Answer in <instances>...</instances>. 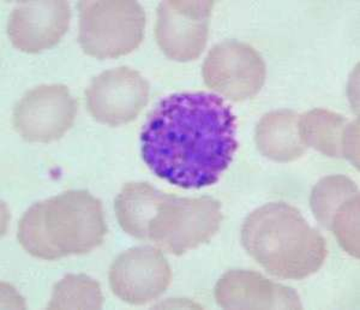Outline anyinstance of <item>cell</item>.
Returning <instances> with one entry per match:
<instances>
[{
	"label": "cell",
	"mask_w": 360,
	"mask_h": 310,
	"mask_svg": "<svg viewBox=\"0 0 360 310\" xmlns=\"http://www.w3.org/2000/svg\"><path fill=\"white\" fill-rule=\"evenodd\" d=\"M144 163L184 189L217 183L238 149L237 119L219 95L176 93L160 102L141 134Z\"/></svg>",
	"instance_id": "cell-1"
},
{
	"label": "cell",
	"mask_w": 360,
	"mask_h": 310,
	"mask_svg": "<svg viewBox=\"0 0 360 310\" xmlns=\"http://www.w3.org/2000/svg\"><path fill=\"white\" fill-rule=\"evenodd\" d=\"M106 233L100 200L86 190H69L33 204L22 216L17 237L32 256L53 261L89 253Z\"/></svg>",
	"instance_id": "cell-2"
},
{
	"label": "cell",
	"mask_w": 360,
	"mask_h": 310,
	"mask_svg": "<svg viewBox=\"0 0 360 310\" xmlns=\"http://www.w3.org/2000/svg\"><path fill=\"white\" fill-rule=\"evenodd\" d=\"M242 243L268 273L300 280L323 266L327 243L298 209L271 202L251 213L242 228Z\"/></svg>",
	"instance_id": "cell-3"
},
{
	"label": "cell",
	"mask_w": 360,
	"mask_h": 310,
	"mask_svg": "<svg viewBox=\"0 0 360 310\" xmlns=\"http://www.w3.org/2000/svg\"><path fill=\"white\" fill-rule=\"evenodd\" d=\"M221 204L213 197H178L161 192L148 224L146 241L174 255L207 243L220 229Z\"/></svg>",
	"instance_id": "cell-4"
},
{
	"label": "cell",
	"mask_w": 360,
	"mask_h": 310,
	"mask_svg": "<svg viewBox=\"0 0 360 310\" xmlns=\"http://www.w3.org/2000/svg\"><path fill=\"white\" fill-rule=\"evenodd\" d=\"M77 8L78 42L90 57H122L143 40L146 13L136 1H81Z\"/></svg>",
	"instance_id": "cell-5"
},
{
	"label": "cell",
	"mask_w": 360,
	"mask_h": 310,
	"mask_svg": "<svg viewBox=\"0 0 360 310\" xmlns=\"http://www.w3.org/2000/svg\"><path fill=\"white\" fill-rule=\"evenodd\" d=\"M202 75L207 87L233 101L254 98L266 81V64L257 51L244 42L224 41L205 58Z\"/></svg>",
	"instance_id": "cell-6"
},
{
	"label": "cell",
	"mask_w": 360,
	"mask_h": 310,
	"mask_svg": "<svg viewBox=\"0 0 360 310\" xmlns=\"http://www.w3.org/2000/svg\"><path fill=\"white\" fill-rule=\"evenodd\" d=\"M77 115V101L64 85H44L29 90L13 110L15 130L28 142L62 139Z\"/></svg>",
	"instance_id": "cell-7"
},
{
	"label": "cell",
	"mask_w": 360,
	"mask_h": 310,
	"mask_svg": "<svg viewBox=\"0 0 360 310\" xmlns=\"http://www.w3.org/2000/svg\"><path fill=\"white\" fill-rule=\"evenodd\" d=\"M214 1H164L156 11L155 39L168 58L195 61L205 51Z\"/></svg>",
	"instance_id": "cell-8"
},
{
	"label": "cell",
	"mask_w": 360,
	"mask_h": 310,
	"mask_svg": "<svg viewBox=\"0 0 360 310\" xmlns=\"http://www.w3.org/2000/svg\"><path fill=\"white\" fill-rule=\"evenodd\" d=\"M150 87L139 71L120 66L95 78L86 90V107L98 122L119 127L147 106Z\"/></svg>",
	"instance_id": "cell-9"
},
{
	"label": "cell",
	"mask_w": 360,
	"mask_h": 310,
	"mask_svg": "<svg viewBox=\"0 0 360 310\" xmlns=\"http://www.w3.org/2000/svg\"><path fill=\"white\" fill-rule=\"evenodd\" d=\"M108 279L117 297L129 304L142 306L167 290L172 282V270L161 250L137 247L115 259Z\"/></svg>",
	"instance_id": "cell-10"
},
{
	"label": "cell",
	"mask_w": 360,
	"mask_h": 310,
	"mask_svg": "<svg viewBox=\"0 0 360 310\" xmlns=\"http://www.w3.org/2000/svg\"><path fill=\"white\" fill-rule=\"evenodd\" d=\"M70 20L68 1L20 3L8 17V35L17 49L37 54L57 45L68 32Z\"/></svg>",
	"instance_id": "cell-11"
},
{
	"label": "cell",
	"mask_w": 360,
	"mask_h": 310,
	"mask_svg": "<svg viewBox=\"0 0 360 310\" xmlns=\"http://www.w3.org/2000/svg\"><path fill=\"white\" fill-rule=\"evenodd\" d=\"M214 296L225 309H302L298 294L252 271H229L217 282Z\"/></svg>",
	"instance_id": "cell-12"
},
{
	"label": "cell",
	"mask_w": 360,
	"mask_h": 310,
	"mask_svg": "<svg viewBox=\"0 0 360 310\" xmlns=\"http://www.w3.org/2000/svg\"><path fill=\"white\" fill-rule=\"evenodd\" d=\"M298 113L291 110H278L263 116L256 128L258 151L278 163L299 159L307 151L299 134Z\"/></svg>",
	"instance_id": "cell-13"
},
{
	"label": "cell",
	"mask_w": 360,
	"mask_h": 310,
	"mask_svg": "<svg viewBox=\"0 0 360 310\" xmlns=\"http://www.w3.org/2000/svg\"><path fill=\"white\" fill-rule=\"evenodd\" d=\"M347 120L332 111H309L299 117V134L307 147L332 158H342V143Z\"/></svg>",
	"instance_id": "cell-14"
},
{
	"label": "cell",
	"mask_w": 360,
	"mask_h": 310,
	"mask_svg": "<svg viewBox=\"0 0 360 310\" xmlns=\"http://www.w3.org/2000/svg\"><path fill=\"white\" fill-rule=\"evenodd\" d=\"M103 296L98 282L84 274H68L54 286L49 309H100Z\"/></svg>",
	"instance_id": "cell-15"
},
{
	"label": "cell",
	"mask_w": 360,
	"mask_h": 310,
	"mask_svg": "<svg viewBox=\"0 0 360 310\" xmlns=\"http://www.w3.org/2000/svg\"><path fill=\"white\" fill-rule=\"evenodd\" d=\"M359 195L356 183L345 175H328L312 189L310 206L319 223L329 229L341 204Z\"/></svg>",
	"instance_id": "cell-16"
},
{
	"label": "cell",
	"mask_w": 360,
	"mask_h": 310,
	"mask_svg": "<svg viewBox=\"0 0 360 310\" xmlns=\"http://www.w3.org/2000/svg\"><path fill=\"white\" fill-rule=\"evenodd\" d=\"M359 195L341 204L329 228L342 249L356 259L359 257Z\"/></svg>",
	"instance_id": "cell-17"
},
{
	"label": "cell",
	"mask_w": 360,
	"mask_h": 310,
	"mask_svg": "<svg viewBox=\"0 0 360 310\" xmlns=\"http://www.w3.org/2000/svg\"><path fill=\"white\" fill-rule=\"evenodd\" d=\"M342 158L349 160L358 168L359 166V122L349 123L345 131L342 143Z\"/></svg>",
	"instance_id": "cell-18"
}]
</instances>
